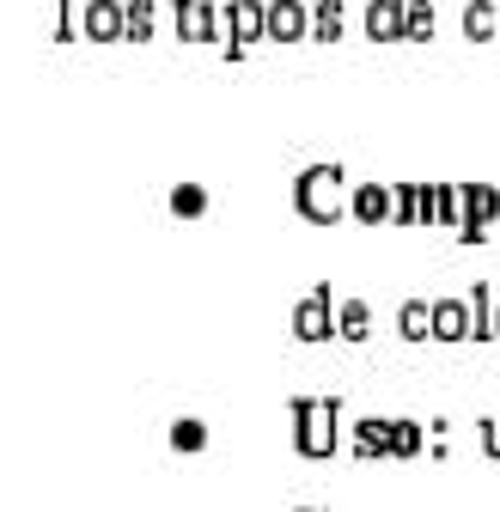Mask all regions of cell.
I'll list each match as a JSON object with an SVG mask.
<instances>
[{"label": "cell", "instance_id": "obj_3", "mask_svg": "<svg viewBox=\"0 0 500 512\" xmlns=\"http://www.w3.org/2000/svg\"><path fill=\"white\" fill-rule=\"evenodd\" d=\"M183 31L202 37V31H208V13H202V7H183Z\"/></svg>", "mask_w": 500, "mask_h": 512}, {"label": "cell", "instance_id": "obj_1", "mask_svg": "<svg viewBox=\"0 0 500 512\" xmlns=\"http://www.w3.org/2000/svg\"><path fill=\"white\" fill-rule=\"evenodd\" d=\"M269 25H275L281 37H293V31H299L305 19H299V7H275V13H269Z\"/></svg>", "mask_w": 500, "mask_h": 512}, {"label": "cell", "instance_id": "obj_2", "mask_svg": "<svg viewBox=\"0 0 500 512\" xmlns=\"http://www.w3.org/2000/svg\"><path fill=\"white\" fill-rule=\"evenodd\" d=\"M86 25H92L98 37H110V31H116V7H92V13H86Z\"/></svg>", "mask_w": 500, "mask_h": 512}]
</instances>
